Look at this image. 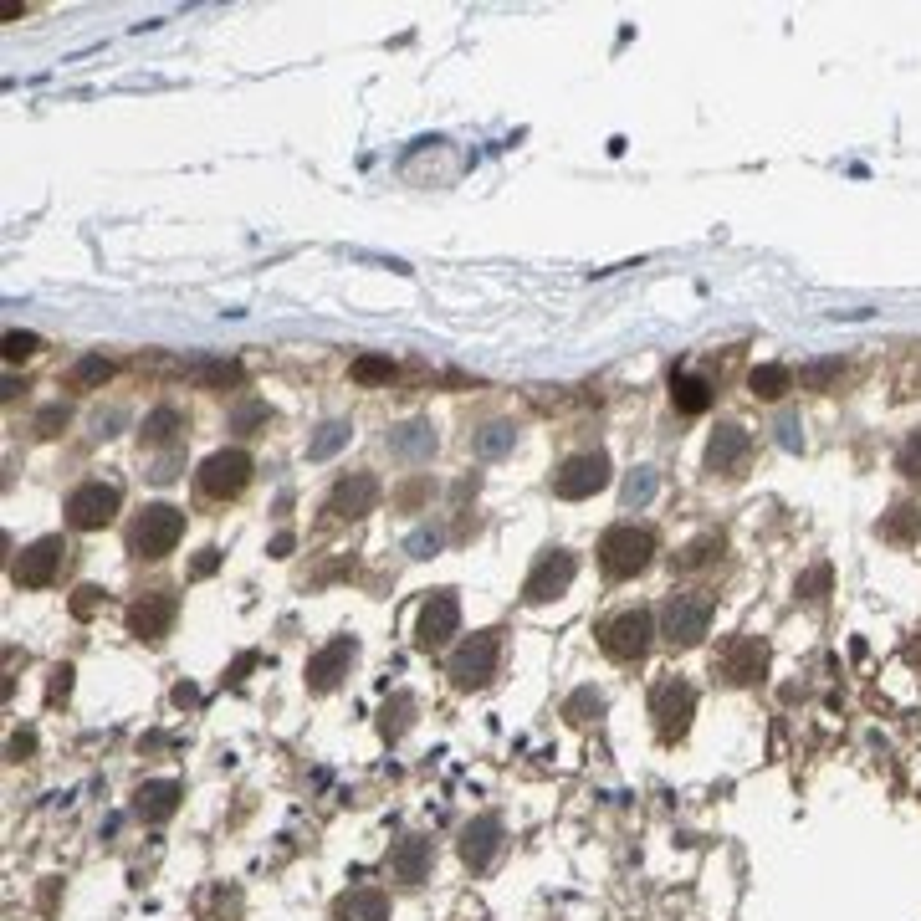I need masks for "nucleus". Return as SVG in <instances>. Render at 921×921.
<instances>
[{"label":"nucleus","mask_w":921,"mask_h":921,"mask_svg":"<svg viewBox=\"0 0 921 921\" xmlns=\"http://www.w3.org/2000/svg\"><path fill=\"white\" fill-rule=\"evenodd\" d=\"M916 528H921V512H916V507H896V512L881 522V533H886L891 543H906Z\"/></svg>","instance_id":"38"},{"label":"nucleus","mask_w":921,"mask_h":921,"mask_svg":"<svg viewBox=\"0 0 921 921\" xmlns=\"http://www.w3.org/2000/svg\"><path fill=\"white\" fill-rule=\"evenodd\" d=\"M0 343H6V364H26V359L41 354V338H36V333H21V328H11Z\"/></svg>","instance_id":"37"},{"label":"nucleus","mask_w":921,"mask_h":921,"mask_svg":"<svg viewBox=\"0 0 921 921\" xmlns=\"http://www.w3.org/2000/svg\"><path fill=\"white\" fill-rule=\"evenodd\" d=\"M180 461H185V451H180V446H169V456H159V461H154L149 481H159V487H164V481H174V476H180Z\"/></svg>","instance_id":"41"},{"label":"nucleus","mask_w":921,"mask_h":921,"mask_svg":"<svg viewBox=\"0 0 921 921\" xmlns=\"http://www.w3.org/2000/svg\"><path fill=\"white\" fill-rule=\"evenodd\" d=\"M435 446H441V435H435L430 420H400V425H389V435H384V451L400 456V461H410V466L430 461Z\"/></svg>","instance_id":"17"},{"label":"nucleus","mask_w":921,"mask_h":921,"mask_svg":"<svg viewBox=\"0 0 921 921\" xmlns=\"http://www.w3.org/2000/svg\"><path fill=\"white\" fill-rule=\"evenodd\" d=\"M67 430V405H47L36 415V435H62Z\"/></svg>","instance_id":"42"},{"label":"nucleus","mask_w":921,"mask_h":921,"mask_svg":"<svg viewBox=\"0 0 921 921\" xmlns=\"http://www.w3.org/2000/svg\"><path fill=\"white\" fill-rule=\"evenodd\" d=\"M763 671H768V640H758V635H737L717 655V676L732 686H753V681H763Z\"/></svg>","instance_id":"11"},{"label":"nucleus","mask_w":921,"mask_h":921,"mask_svg":"<svg viewBox=\"0 0 921 921\" xmlns=\"http://www.w3.org/2000/svg\"><path fill=\"white\" fill-rule=\"evenodd\" d=\"M405 553H410V558H435V553H441V533H435V528H420V533H410Z\"/></svg>","instance_id":"40"},{"label":"nucleus","mask_w":921,"mask_h":921,"mask_svg":"<svg viewBox=\"0 0 921 921\" xmlns=\"http://www.w3.org/2000/svg\"><path fill=\"white\" fill-rule=\"evenodd\" d=\"M11 753H16V758H26V753H31V737H26V732H21V737H11Z\"/></svg>","instance_id":"52"},{"label":"nucleus","mask_w":921,"mask_h":921,"mask_svg":"<svg viewBox=\"0 0 921 921\" xmlns=\"http://www.w3.org/2000/svg\"><path fill=\"white\" fill-rule=\"evenodd\" d=\"M267 420H272V410L261 405V400H246V405L231 410V430L236 435H256V425H267Z\"/></svg>","instance_id":"36"},{"label":"nucleus","mask_w":921,"mask_h":921,"mask_svg":"<svg viewBox=\"0 0 921 921\" xmlns=\"http://www.w3.org/2000/svg\"><path fill=\"white\" fill-rule=\"evenodd\" d=\"M190 379L205 384V389H226V384H241V364H231V359H195Z\"/></svg>","instance_id":"29"},{"label":"nucleus","mask_w":921,"mask_h":921,"mask_svg":"<svg viewBox=\"0 0 921 921\" xmlns=\"http://www.w3.org/2000/svg\"><path fill=\"white\" fill-rule=\"evenodd\" d=\"M456 625H461V599L451 594V589H441V594H430L425 604H420V620H415V640L430 650V645H446L451 635H456Z\"/></svg>","instance_id":"16"},{"label":"nucleus","mask_w":921,"mask_h":921,"mask_svg":"<svg viewBox=\"0 0 921 921\" xmlns=\"http://www.w3.org/2000/svg\"><path fill=\"white\" fill-rule=\"evenodd\" d=\"M563 712H568V722H594V717L604 712V696H599L594 686H584V691L568 696V707H563Z\"/></svg>","instance_id":"35"},{"label":"nucleus","mask_w":921,"mask_h":921,"mask_svg":"<svg viewBox=\"0 0 921 921\" xmlns=\"http://www.w3.org/2000/svg\"><path fill=\"white\" fill-rule=\"evenodd\" d=\"M174 614H180V599H174L169 589H149L144 599L128 604V630H134L139 640H164Z\"/></svg>","instance_id":"14"},{"label":"nucleus","mask_w":921,"mask_h":921,"mask_svg":"<svg viewBox=\"0 0 921 921\" xmlns=\"http://www.w3.org/2000/svg\"><path fill=\"white\" fill-rule=\"evenodd\" d=\"M374 502H379V476H369V471H348V476H338L333 481V492H328V517H338V522H359L364 512H374Z\"/></svg>","instance_id":"12"},{"label":"nucleus","mask_w":921,"mask_h":921,"mask_svg":"<svg viewBox=\"0 0 921 921\" xmlns=\"http://www.w3.org/2000/svg\"><path fill=\"white\" fill-rule=\"evenodd\" d=\"M604 487H609V456L604 451H579L553 471V497H563V502H584Z\"/></svg>","instance_id":"7"},{"label":"nucleus","mask_w":921,"mask_h":921,"mask_svg":"<svg viewBox=\"0 0 921 921\" xmlns=\"http://www.w3.org/2000/svg\"><path fill=\"white\" fill-rule=\"evenodd\" d=\"M840 374H845V364H840V359H814V364H804V369L794 374V384H799V389H819V394H824Z\"/></svg>","instance_id":"32"},{"label":"nucleus","mask_w":921,"mask_h":921,"mask_svg":"<svg viewBox=\"0 0 921 921\" xmlns=\"http://www.w3.org/2000/svg\"><path fill=\"white\" fill-rule=\"evenodd\" d=\"M180 430H185V415L174 410V405H159V410H149V415H144L139 441H144V446H169Z\"/></svg>","instance_id":"24"},{"label":"nucleus","mask_w":921,"mask_h":921,"mask_svg":"<svg viewBox=\"0 0 921 921\" xmlns=\"http://www.w3.org/2000/svg\"><path fill=\"white\" fill-rule=\"evenodd\" d=\"M497 655H502L497 635H466V640L451 650L446 676H451L461 691H481V686H487V681L497 676Z\"/></svg>","instance_id":"5"},{"label":"nucleus","mask_w":921,"mask_h":921,"mask_svg":"<svg viewBox=\"0 0 921 921\" xmlns=\"http://www.w3.org/2000/svg\"><path fill=\"white\" fill-rule=\"evenodd\" d=\"M599 645H604L609 661H645L650 645H655V620H650V609H620L614 620H604Z\"/></svg>","instance_id":"3"},{"label":"nucleus","mask_w":921,"mask_h":921,"mask_svg":"<svg viewBox=\"0 0 921 921\" xmlns=\"http://www.w3.org/2000/svg\"><path fill=\"white\" fill-rule=\"evenodd\" d=\"M430 865H435V845H430L425 835H405V840H394V850H389V875H394V881L420 886L425 875H430Z\"/></svg>","instance_id":"20"},{"label":"nucleus","mask_w":921,"mask_h":921,"mask_svg":"<svg viewBox=\"0 0 921 921\" xmlns=\"http://www.w3.org/2000/svg\"><path fill=\"white\" fill-rule=\"evenodd\" d=\"M717 553H722V538H717V533H701L696 543H686V548L676 553V574H691V568H707Z\"/></svg>","instance_id":"31"},{"label":"nucleus","mask_w":921,"mask_h":921,"mask_svg":"<svg viewBox=\"0 0 921 921\" xmlns=\"http://www.w3.org/2000/svg\"><path fill=\"white\" fill-rule=\"evenodd\" d=\"M425 492H430V481H415V487H405V492H400V502H405V507H415Z\"/></svg>","instance_id":"49"},{"label":"nucleus","mask_w":921,"mask_h":921,"mask_svg":"<svg viewBox=\"0 0 921 921\" xmlns=\"http://www.w3.org/2000/svg\"><path fill=\"white\" fill-rule=\"evenodd\" d=\"M824 589H829V563H819V568H809V574L799 579V594H804V599H819Z\"/></svg>","instance_id":"43"},{"label":"nucleus","mask_w":921,"mask_h":921,"mask_svg":"<svg viewBox=\"0 0 921 921\" xmlns=\"http://www.w3.org/2000/svg\"><path fill=\"white\" fill-rule=\"evenodd\" d=\"M251 456L246 451H215V456H205V466H200V492L205 497H215V502H226V497H241L246 492V481H251Z\"/></svg>","instance_id":"8"},{"label":"nucleus","mask_w":921,"mask_h":921,"mask_svg":"<svg viewBox=\"0 0 921 921\" xmlns=\"http://www.w3.org/2000/svg\"><path fill=\"white\" fill-rule=\"evenodd\" d=\"M574 574H579V558L568 553V548H548L533 563L528 584H522V599H528V604H548V599H558L568 584H574Z\"/></svg>","instance_id":"9"},{"label":"nucleus","mask_w":921,"mask_h":921,"mask_svg":"<svg viewBox=\"0 0 921 921\" xmlns=\"http://www.w3.org/2000/svg\"><path fill=\"white\" fill-rule=\"evenodd\" d=\"M517 446V430L507 425V420H492V425H481L476 435H471V451L481 456V461H497V456H507Z\"/></svg>","instance_id":"25"},{"label":"nucleus","mask_w":921,"mask_h":921,"mask_svg":"<svg viewBox=\"0 0 921 921\" xmlns=\"http://www.w3.org/2000/svg\"><path fill=\"white\" fill-rule=\"evenodd\" d=\"M174 809H180V783H169V778L139 783V794H134V814H139V819H149V824H164Z\"/></svg>","instance_id":"21"},{"label":"nucleus","mask_w":921,"mask_h":921,"mask_svg":"<svg viewBox=\"0 0 921 921\" xmlns=\"http://www.w3.org/2000/svg\"><path fill=\"white\" fill-rule=\"evenodd\" d=\"M748 451H753L748 430H742V425H717V430H712V441H707V471L737 476L742 466H748Z\"/></svg>","instance_id":"19"},{"label":"nucleus","mask_w":921,"mask_h":921,"mask_svg":"<svg viewBox=\"0 0 921 921\" xmlns=\"http://www.w3.org/2000/svg\"><path fill=\"white\" fill-rule=\"evenodd\" d=\"M655 558V533L635 528V522H614V528L599 538V568L609 579H635L645 574Z\"/></svg>","instance_id":"1"},{"label":"nucleus","mask_w":921,"mask_h":921,"mask_svg":"<svg viewBox=\"0 0 921 921\" xmlns=\"http://www.w3.org/2000/svg\"><path fill=\"white\" fill-rule=\"evenodd\" d=\"M215 568H221V553H215V548H205V553H200V558L190 563V574H195V579H210Z\"/></svg>","instance_id":"47"},{"label":"nucleus","mask_w":921,"mask_h":921,"mask_svg":"<svg viewBox=\"0 0 921 921\" xmlns=\"http://www.w3.org/2000/svg\"><path fill=\"white\" fill-rule=\"evenodd\" d=\"M778 446H783V451H804V430H799V420H794V415H783V420H778Z\"/></svg>","instance_id":"44"},{"label":"nucleus","mask_w":921,"mask_h":921,"mask_svg":"<svg viewBox=\"0 0 921 921\" xmlns=\"http://www.w3.org/2000/svg\"><path fill=\"white\" fill-rule=\"evenodd\" d=\"M354 379H359V384H389V379H394V359H384V354H359V359H354Z\"/></svg>","instance_id":"34"},{"label":"nucleus","mask_w":921,"mask_h":921,"mask_svg":"<svg viewBox=\"0 0 921 921\" xmlns=\"http://www.w3.org/2000/svg\"><path fill=\"white\" fill-rule=\"evenodd\" d=\"M748 389L758 394V400H783V394L794 389V369H783V364H758V369L748 374Z\"/></svg>","instance_id":"28"},{"label":"nucleus","mask_w":921,"mask_h":921,"mask_svg":"<svg viewBox=\"0 0 921 921\" xmlns=\"http://www.w3.org/2000/svg\"><path fill=\"white\" fill-rule=\"evenodd\" d=\"M655 492H661V471H655V466H635V471L625 476L620 502H625L630 512H640V507H650V502H655Z\"/></svg>","instance_id":"27"},{"label":"nucleus","mask_w":921,"mask_h":921,"mask_svg":"<svg viewBox=\"0 0 921 921\" xmlns=\"http://www.w3.org/2000/svg\"><path fill=\"white\" fill-rule=\"evenodd\" d=\"M354 655H359V640L354 635H338V640H328L313 661H307V691H333L343 676H348V666H354Z\"/></svg>","instance_id":"15"},{"label":"nucleus","mask_w":921,"mask_h":921,"mask_svg":"<svg viewBox=\"0 0 921 921\" xmlns=\"http://www.w3.org/2000/svg\"><path fill=\"white\" fill-rule=\"evenodd\" d=\"M180 538H185V512L169 507V502H154L134 517V528H128V553L134 558H164V553H174Z\"/></svg>","instance_id":"2"},{"label":"nucleus","mask_w":921,"mask_h":921,"mask_svg":"<svg viewBox=\"0 0 921 921\" xmlns=\"http://www.w3.org/2000/svg\"><path fill=\"white\" fill-rule=\"evenodd\" d=\"M72 389H103L108 379H113V364L103 359V354H82L77 364H72Z\"/></svg>","instance_id":"30"},{"label":"nucleus","mask_w":921,"mask_h":921,"mask_svg":"<svg viewBox=\"0 0 921 921\" xmlns=\"http://www.w3.org/2000/svg\"><path fill=\"white\" fill-rule=\"evenodd\" d=\"M287 553H292V533H277L272 538V558H287Z\"/></svg>","instance_id":"50"},{"label":"nucleus","mask_w":921,"mask_h":921,"mask_svg":"<svg viewBox=\"0 0 921 921\" xmlns=\"http://www.w3.org/2000/svg\"><path fill=\"white\" fill-rule=\"evenodd\" d=\"M118 487L113 481H82V487L67 497V522L77 533H93V528H103V522H113V512H118Z\"/></svg>","instance_id":"10"},{"label":"nucleus","mask_w":921,"mask_h":921,"mask_svg":"<svg viewBox=\"0 0 921 921\" xmlns=\"http://www.w3.org/2000/svg\"><path fill=\"white\" fill-rule=\"evenodd\" d=\"M497 850H502V819L497 814H481L461 829V860L471 870H487L497 860Z\"/></svg>","instance_id":"18"},{"label":"nucleus","mask_w":921,"mask_h":921,"mask_svg":"<svg viewBox=\"0 0 921 921\" xmlns=\"http://www.w3.org/2000/svg\"><path fill=\"white\" fill-rule=\"evenodd\" d=\"M333 916H338V921H389V896H384V891H369V886H359V891L338 896Z\"/></svg>","instance_id":"22"},{"label":"nucleus","mask_w":921,"mask_h":921,"mask_svg":"<svg viewBox=\"0 0 921 921\" xmlns=\"http://www.w3.org/2000/svg\"><path fill=\"white\" fill-rule=\"evenodd\" d=\"M410 717H415V696H394L389 707H384V717H379V732L394 742V737H405V727H410Z\"/></svg>","instance_id":"33"},{"label":"nucleus","mask_w":921,"mask_h":921,"mask_svg":"<svg viewBox=\"0 0 921 921\" xmlns=\"http://www.w3.org/2000/svg\"><path fill=\"white\" fill-rule=\"evenodd\" d=\"M62 553H67L62 538H36V543L11 563V579H16L21 589H47V584L57 579V568H62Z\"/></svg>","instance_id":"13"},{"label":"nucleus","mask_w":921,"mask_h":921,"mask_svg":"<svg viewBox=\"0 0 921 921\" xmlns=\"http://www.w3.org/2000/svg\"><path fill=\"white\" fill-rule=\"evenodd\" d=\"M348 435H354V425H348V420H323V425L313 430V441H307V461L338 456V451L348 446Z\"/></svg>","instance_id":"26"},{"label":"nucleus","mask_w":921,"mask_h":921,"mask_svg":"<svg viewBox=\"0 0 921 921\" xmlns=\"http://www.w3.org/2000/svg\"><path fill=\"white\" fill-rule=\"evenodd\" d=\"M118 425H123V410H98L93 415V435H98V441H103V435H113Z\"/></svg>","instance_id":"46"},{"label":"nucleus","mask_w":921,"mask_h":921,"mask_svg":"<svg viewBox=\"0 0 921 921\" xmlns=\"http://www.w3.org/2000/svg\"><path fill=\"white\" fill-rule=\"evenodd\" d=\"M98 599H103V589H93V584H87V589H77V599H72V614H77V620H87V614L98 609Z\"/></svg>","instance_id":"45"},{"label":"nucleus","mask_w":921,"mask_h":921,"mask_svg":"<svg viewBox=\"0 0 921 921\" xmlns=\"http://www.w3.org/2000/svg\"><path fill=\"white\" fill-rule=\"evenodd\" d=\"M174 701H180V707H190V701H200V691H195V686H174Z\"/></svg>","instance_id":"51"},{"label":"nucleus","mask_w":921,"mask_h":921,"mask_svg":"<svg viewBox=\"0 0 921 921\" xmlns=\"http://www.w3.org/2000/svg\"><path fill=\"white\" fill-rule=\"evenodd\" d=\"M671 405H676L681 415H707L712 384L701 379V374H676V379H671Z\"/></svg>","instance_id":"23"},{"label":"nucleus","mask_w":921,"mask_h":921,"mask_svg":"<svg viewBox=\"0 0 921 921\" xmlns=\"http://www.w3.org/2000/svg\"><path fill=\"white\" fill-rule=\"evenodd\" d=\"M712 614H717V604H712V594H691V589H681V594H671L666 599V609H661V620H666V640L671 645H696L701 635L712 630Z\"/></svg>","instance_id":"6"},{"label":"nucleus","mask_w":921,"mask_h":921,"mask_svg":"<svg viewBox=\"0 0 921 921\" xmlns=\"http://www.w3.org/2000/svg\"><path fill=\"white\" fill-rule=\"evenodd\" d=\"M691 712H696V691L681 676H661L650 686V717H655V737H661V742L686 737Z\"/></svg>","instance_id":"4"},{"label":"nucleus","mask_w":921,"mask_h":921,"mask_svg":"<svg viewBox=\"0 0 921 921\" xmlns=\"http://www.w3.org/2000/svg\"><path fill=\"white\" fill-rule=\"evenodd\" d=\"M896 466H901L911 481H921V430H911L906 441H901V451H896Z\"/></svg>","instance_id":"39"},{"label":"nucleus","mask_w":921,"mask_h":921,"mask_svg":"<svg viewBox=\"0 0 921 921\" xmlns=\"http://www.w3.org/2000/svg\"><path fill=\"white\" fill-rule=\"evenodd\" d=\"M52 676H57V681H52V701H62V696L72 691V666H57Z\"/></svg>","instance_id":"48"}]
</instances>
